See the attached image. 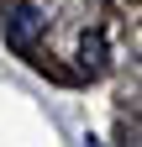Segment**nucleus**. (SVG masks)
Segmentation results:
<instances>
[{
	"instance_id": "obj_1",
	"label": "nucleus",
	"mask_w": 142,
	"mask_h": 147,
	"mask_svg": "<svg viewBox=\"0 0 142 147\" xmlns=\"http://www.w3.org/2000/svg\"><path fill=\"white\" fill-rule=\"evenodd\" d=\"M42 26H47V16H42V5H32V0H21V5L5 11V42L16 53H32V42L42 37Z\"/></svg>"
},
{
	"instance_id": "obj_2",
	"label": "nucleus",
	"mask_w": 142,
	"mask_h": 147,
	"mask_svg": "<svg viewBox=\"0 0 142 147\" xmlns=\"http://www.w3.org/2000/svg\"><path fill=\"white\" fill-rule=\"evenodd\" d=\"M79 63L84 68H105V37L100 32H84L79 37Z\"/></svg>"
}]
</instances>
